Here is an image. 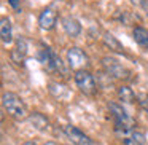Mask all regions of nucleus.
<instances>
[{
  "label": "nucleus",
  "mask_w": 148,
  "mask_h": 145,
  "mask_svg": "<svg viewBox=\"0 0 148 145\" xmlns=\"http://www.w3.org/2000/svg\"><path fill=\"white\" fill-rule=\"evenodd\" d=\"M103 43H105L110 49H113V51H116V53H123V49H124L123 45L112 35V34H105V37H103Z\"/></svg>",
  "instance_id": "2eb2a0df"
},
{
  "label": "nucleus",
  "mask_w": 148,
  "mask_h": 145,
  "mask_svg": "<svg viewBox=\"0 0 148 145\" xmlns=\"http://www.w3.org/2000/svg\"><path fill=\"white\" fill-rule=\"evenodd\" d=\"M0 38H2L3 45L13 43V26H11L10 18L7 16H3L0 19Z\"/></svg>",
  "instance_id": "9b49d317"
},
{
  "label": "nucleus",
  "mask_w": 148,
  "mask_h": 145,
  "mask_svg": "<svg viewBox=\"0 0 148 145\" xmlns=\"http://www.w3.org/2000/svg\"><path fill=\"white\" fill-rule=\"evenodd\" d=\"M102 67L103 72L108 75L110 78L113 80H123V81H127L132 78V70L127 69L124 64L118 61V59L112 58V56H103L102 58Z\"/></svg>",
  "instance_id": "7ed1b4c3"
},
{
  "label": "nucleus",
  "mask_w": 148,
  "mask_h": 145,
  "mask_svg": "<svg viewBox=\"0 0 148 145\" xmlns=\"http://www.w3.org/2000/svg\"><path fill=\"white\" fill-rule=\"evenodd\" d=\"M21 145H40V144H37V142H34V140H26V142H23Z\"/></svg>",
  "instance_id": "a211bd4d"
},
{
  "label": "nucleus",
  "mask_w": 148,
  "mask_h": 145,
  "mask_svg": "<svg viewBox=\"0 0 148 145\" xmlns=\"http://www.w3.org/2000/svg\"><path fill=\"white\" fill-rule=\"evenodd\" d=\"M29 123L30 126H32L34 129H37V131H46V129L49 128V120L46 118L43 113H38V112H34L29 115Z\"/></svg>",
  "instance_id": "f8f14e48"
},
{
  "label": "nucleus",
  "mask_w": 148,
  "mask_h": 145,
  "mask_svg": "<svg viewBox=\"0 0 148 145\" xmlns=\"http://www.w3.org/2000/svg\"><path fill=\"white\" fill-rule=\"evenodd\" d=\"M62 23V29H64V32L67 34L70 38H75V37H78L81 34V24L78 19H75L73 16H64L61 19Z\"/></svg>",
  "instance_id": "9d476101"
},
{
  "label": "nucleus",
  "mask_w": 148,
  "mask_h": 145,
  "mask_svg": "<svg viewBox=\"0 0 148 145\" xmlns=\"http://www.w3.org/2000/svg\"><path fill=\"white\" fill-rule=\"evenodd\" d=\"M26 56H27V40L24 37H19L16 40V46L10 51V61L13 64L23 67L26 62Z\"/></svg>",
  "instance_id": "0eeeda50"
},
{
  "label": "nucleus",
  "mask_w": 148,
  "mask_h": 145,
  "mask_svg": "<svg viewBox=\"0 0 148 145\" xmlns=\"http://www.w3.org/2000/svg\"><path fill=\"white\" fill-rule=\"evenodd\" d=\"M129 2H131V5H134V7H140L142 8L147 0H129Z\"/></svg>",
  "instance_id": "f3484780"
},
{
  "label": "nucleus",
  "mask_w": 148,
  "mask_h": 145,
  "mask_svg": "<svg viewBox=\"0 0 148 145\" xmlns=\"http://www.w3.org/2000/svg\"><path fill=\"white\" fill-rule=\"evenodd\" d=\"M58 23V11L51 7H46L42 13L38 14V26L43 30H53Z\"/></svg>",
  "instance_id": "6e6552de"
},
{
  "label": "nucleus",
  "mask_w": 148,
  "mask_h": 145,
  "mask_svg": "<svg viewBox=\"0 0 148 145\" xmlns=\"http://www.w3.org/2000/svg\"><path fill=\"white\" fill-rule=\"evenodd\" d=\"M67 64L72 70H83L89 65V58L88 54L78 46H70L67 49Z\"/></svg>",
  "instance_id": "39448f33"
},
{
  "label": "nucleus",
  "mask_w": 148,
  "mask_h": 145,
  "mask_svg": "<svg viewBox=\"0 0 148 145\" xmlns=\"http://www.w3.org/2000/svg\"><path fill=\"white\" fill-rule=\"evenodd\" d=\"M65 137L70 139L72 144L75 145H94V140L89 137L88 134H84L81 129H78L77 126H72V124H65L62 128Z\"/></svg>",
  "instance_id": "423d86ee"
},
{
  "label": "nucleus",
  "mask_w": 148,
  "mask_h": 145,
  "mask_svg": "<svg viewBox=\"0 0 148 145\" xmlns=\"http://www.w3.org/2000/svg\"><path fill=\"white\" fill-rule=\"evenodd\" d=\"M110 115L113 118V124H115V134H123L126 131H132L135 126V120L126 112V109L118 102H110L108 104Z\"/></svg>",
  "instance_id": "f03ea898"
},
{
  "label": "nucleus",
  "mask_w": 148,
  "mask_h": 145,
  "mask_svg": "<svg viewBox=\"0 0 148 145\" xmlns=\"http://www.w3.org/2000/svg\"><path fill=\"white\" fill-rule=\"evenodd\" d=\"M73 81L77 85V88L86 96H92L97 91V83L94 75L91 74L88 69H83V70H77L73 75Z\"/></svg>",
  "instance_id": "20e7f679"
},
{
  "label": "nucleus",
  "mask_w": 148,
  "mask_h": 145,
  "mask_svg": "<svg viewBox=\"0 0 148 145\" xmlns=\"http://www.w3.org/2000/svg\"><path fill=\"white\" fill-rule=\"evenodd\" d=\"M145 116H147V120H148V105L145 107Z\"/></svg>",
  "instance_id": "aec40b11"
},
{
  "label": "nucleus",
  "mask_w": 148,
  "mask_h": 145,
  "mask_svg": "<svg viewBox=\"0 0 148 145\" xmlns=\"http://www.w3.org/2000/svg\"><path fill=\"white\" fill-rule=\"evenodd\" d=\"M142 8H143V11H145V13H147V16H148V0H147V2H145V5H143V7H142Z\"/></svg>",
  "instance_id": "6ab92c4d"
},
{
  "label": "nucleus",
  "mask_w": 148,
  "mask_h": 145,
  "mask_svg": "<svg viewBox=\"0 0 148 145\" xmlns=\"http://www.w3.org/2000/svg\"><path fill=\"white\" fill-rule=\"evenodd\" d=\"M132 38L140 48H148V29L142 26H135L132 29Z\"/></svg>",
  "instance_id": "ddd939ff"
},
{
  "label": "nucleus",
  "mask_w": 148,
  "mask_h": 145,
  "mask_svg": "<svg viewBox=\"0 0 148 145\" xmlns=\"http://www.w3.org/2000/svg\"><path fill=\"white\" fill-rule=\"evenodd\" d=\"M118 137H119L123 145H145V140H147L143 132L135 131V129L126 131L123 134H118Z\"/></svg>",
  "instance_id": "1a4fd4ad"
},
{
  "label": "nucleus",
  "mask_w": 148,
  "mask_h": 145,
  "mask_svg": "<svg viewBox=\"0 0 148 145\" xmlns=\"http://www.w3.org/2000/svg\"><path fill=\"white\" fill-rule=\"evenodd\" d=\"M2 107L16 121H23V120L29 118L30 115L29 110H27V105L21 99V96H18L13 91H5L2 94Z\"/></svg>",
  "instance_id": "f257e3e1"
},
{
  "label": "nucleus",
  "mask_w": 148,
  "mask_h": 145,
  "mask_svg": "<svg viewBox=\"0 0 148 145\" xmlns=\"http://www.w3.org/2000/svg\"><path fill=\"white\" fill-rule=\"evenodd\" d=\"M8 3L11 5V8H13L14 11H21V3H19V0H8Z\"/></svg>",
  "instance_id": "dca6fc26"
},
{
  "label": "nucleus",
  "mask_w": 148,
  "mask_h": 145,
  "mask_svg": "<svg viewBox=\"0 0 148 145\" xmlns=\"http://www.w3.org/2000/svg\"><path fill=\"white\" fill-rule=\"evenodd\" d=\"M116 96H118V99L121 100L123 104H131V102L135 100L134 89H132L131 86H127V85H121V86H118V89H116Z\"/></svg>",
  "instance_id": "4468645a"
}]
</instances>
